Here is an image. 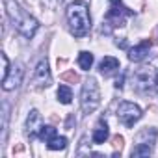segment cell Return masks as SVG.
I'll return each mask as SVG.
<instances>
[{
  "label": "cell",
  "mask_w": 158,
  "mask_h": 158,
  "mask_svg": "<svg viewBox=\"0 0 158 158\" xmlns=\"http://www.w3.org/2000/svg\"><path fill=\"white\" fill-rule=\"evenodd\" d=\"M23 74H24V69H23L21 63H17L15 67H11L10 74L2 80V88H4V91H11V89L19 88V84L23 82Z\"/></svg>",
  "instance_id": "cell-8"
},
{
  "label": "cell",
  "mask_w": 158,
  "mask_h": 158,
  "mask_svg": "<svg viewBox=\"0 0 158 158\" xmlns=\"http://www.w3.org/2000/svg\"><path fill=\"white\" fill-rule=\"evenodd\" d=\"M132 11L128 8H125V4L121 0H110V10L106 13V24L112 26H123L125 24V17H130Z\"/></svg>",
  "instance_id": "cell-6"
},
{
  "label": "cell",
  "mask_w": 158,
  "mask_h": 158,
  "mask_svg": "<svg viewBox=\"0 0 158 158\" xmlns=\"http://www.w3.org/2000/svg\"><path fill=\"white\" fill-rule=\"evenodd\" d=\"M151 45H152L151 39H145V41L139 43L138 47H132V48L128 50V60H130V61H141V60H145L147 54H149Z\"/></svg>",
  "instance_id": "cell-10"
},
{
  "label": "cell",
  "mask_w": 158,
  "mask_h": 158,
  "mask_svg": "<svg viewBox=\"0 0 158 158\" xmlns=\"http://www.w3.org/2000/svg\"><path fill=\"white\" fill-rule=\"evenodd\" d=\"M56 136V128L54 127H50V125H43L41 127V130H39V139H43V141H50L52 138Z\"/></svg>",
  "instance_id": "cell-16"
},
{
  "label": "cell",
  "mask_w": 158,
  "mask_h": 158,
  "mask_svg": "<svg viewBox=\"0 0 158 158\" xmlns=\"http://www.w3.org/2000/svg\"><path fill=\"white\" fill-rule=\"evenodd\" d=\"M117 119H119L127 128H130V127H134L136 121L141 119V110H139L138 104L125 101V102H121L119 108H117Z\"/></svg>",
  "instance_id": "cell-5"
},
{
  "label": "cell",
  "mask_w": 158,
  "mask_h": 158,
  "mask_svg": "<svg viewBox=\"0 0 158 158\" xmlns=\"http://www.w3.org/2000/svg\"><path fill=\"white\" fill-rule=\"evenodd\" d=\"M60 80H61V82H71V84H74V82H80V76H78L74 71H65V73L60 74Z\"/></svg>",
  "instance_id": "cell-18"
},
{
  "label": "cell",
  "mask_w": 158,
  "mask_h": 158,
  "mask_svg": "<svg viewBox=\"0 0 158 158\" xmlns=\"http://www.w3.org/2000/svg\"><path fill=\"white\" fill-rule=\"evenodd\" d=\"M67 23L74 37H84L91 28V17L88 6L84 2H73L67 8Z\"/></svg>",
  "instance_id": "cell-2"
},
{
  "label": "cell",
  "mask_w": 158,
  "mask_h": 158,
  "mask_svg": "<svg viewBox=\"0 0 158 158\" xmlns=\"http://www.w3.org/2000/svg\"><path fill=\"white\" fill-rule=\"evenodd\" d=\"M101 104V89L99 84L93 76H89L84 88H82V95H80V106L84 114H93Z\"/></svg>",
  "instance_id": "cell-4"
},
{
  "label": "cell",
  "mask_w": 158,
  "mask_h": 158,
  "mask_svg": "<svg viewBox=\"0 0 158 158\" xmlns=\"http://www.w3.org/2000/svg\"><path fill=\"white\" fill-rule=\"evenodd\" d=\"M41 127H43V117H41V114H39L37 110H32V112L28 114V119H26V132H28V136H30V138L39 136Z\"/></svg>",
  "instance_id": "cell-9"
},
{
  "label": "cell",
  "mask_w": 158,
  "mask_h": 158,
  "mask_svg": "<svg viewBox=\"0 0 158 158\" xmlns=\"http://www.w3.org/2000/svg\"><path fill=\"white\" fill-rule=\"evenodd\" d=\"M123 80H125L123 76H121V78H117V82H115V88H117V89H121V88H123Z\"/></svg>",
  "instance_id": "cell-21"
},
{
  "label": "cell",
  "mask_w": 158,
  "mask_h": 158,
  "mask_svg": "<svg viewBox=\"0 0 158 158\" xmlns=\"http://www.w3.org/2000/svg\"><path fill=\"white\" fill-rule=\"evenodd\" d=\"M6 13H8V17H10L13 28H15L23 37L32 39V37L35 35V32H37V28H39L37 21H35L26 10H23V8L15 2V0H6Z\"/></svg>",
  "instance_id": "cell-1"
},
{
  "label": "cell",
  "mask_w": 158,
  "mask_h": 158,
  "mask_svg": "<svg viewBox=\"0 0 158 158\" xmlns=\"http://www.w3.org/2000/svg\"><path fill=\"white\" fill-rule=\"evenodd\" d=\"M78 65L84 71H89L91 65H93V54L91 52H80V56H78Z\"/></svg>",
  "instance_id": "cell-14"
},
{
  "label": "cell",
  "mask_w": 158,
  "mask_h": 158,
  "mask_svg": "<svg viewBox=\"0 0 158 158\" xmlns=\"http://www.w3.org/2000/svg\"><path fill=\"white\" fill-rule=\"evenodd\" d=\"M32 82H34V86H35V88H48V86H50L52 78H50V69H48L47 60H41V61L37 63Z\"/></svg>",
  "instance_id": "cell-7"
},
{
  "label": "cell",
  "mask_w": 158,
  "mask_h": 158,
  "mask_svg": "<svg viewBox=\"0 0 158 158\" xmlns=\"http://www.w3.org/2000/svg\"><path fill=\"white\" fill-rule=\"evenodd\" d=\"M108 136H110V130H108V125H106V121H99V125H97V128L93 130V141L97 143V145H101V143H104L106 139H108Z\"/></svg>",
  "instance_id": "cell-12"
},
{
  "label": "cell",
  "mask_w": 158,
  "mask_h": 158,
  "mask_svg": "<svg viewBox=\"0 0 158 158\" xmlns=\"http://www.w3.org/2000/svg\"><path fill=\"white\" fill-rule=\"evenodd\" d=\"M112 143H114V147H115V149H119V151H121V149H123L125 139H123V136H119V134H117V136H114V138H112Z\"/></svg>",
  "instance_id": "cell-20"
},
{
  "label": "cell",
  "mask_w": 158,
  "mask_h": 158,
  "mask_svg": "<svg viewBox=\"0 0 158 158\" xmlns=\"http://www.w3.org/2000/svg\"><path fill=\"white\" fill-rule=\"evenodd\" d=\"M132 88L136 91H151L158 86V71L151 65H141L132 71Z\"/></svg>",
  "instance_id": "cell-3"
},
{
  "label": "cell",
  "mask_w": 158,
  "mask_h": 158,
  "mask_svg": "<svg viewBox=\"0 0 158 158\" xmlns=\"http://www.w3.org/2000/svg\"><path fill=\"white\" fill-rule=\"evenodd\" d=\"M0 60H2V80L10 74V71H11V67H10V60H8V56L2 52L0 54Z\"/></svg>",
  "instance_id": "cell-19"
},
{
  "label": "cell",
  "mask_w": 158,
  "mask_h": 158,
  "mask_svg": "<svg viewBox=\"0 0 158 158\" xmlns=\"http://www.w3.org/2000/svg\"><path fill=\"white\" fill-rule=\"evenodd\" d=\"M99 69H101V73H102L104 76H108V74H112L115 69H119V60L114 58V56H104L102 61H101V65H99Z\"/></svg>",
  "instance_id": "cell-11"
},
{
  "label": "cell",
  "mask_w": 158,
  "mask_h": 158,
  "mask_svg": "<svg viewBox=\"0 0 158 158\" xmlns=\"http://www.w3.org/2000/svg\"><path fill=\"white\" fill-rule=\"evenodd\" d=\"M58 101L61 104H69L73 101V91L67 88V86H60L58 88Z\"/></svg>",
  "instance_id": "cell-15"
},
{
  "label": "cell",
  "mask_w": 158,
  "mask_h": 158,
  "mask_svg": "<svg viewBox=\"0 0 158 158\" xmlns=\"http://www.w3.org/2000/svg\"><path fill=\"white\" fill-rule=\"evenodd\" d=\"M13 151H15V152H23V151H24V147H23V145H17Z\"/></svg>",
  "instance_id": "cell-22"
},
{
  "label": "cell",
  "mask_w": 158,
  "mask_h": 158,
  "mask_svg": "<svg viewBox=\"0 0 158 158\" xmlns=\"http://www.w3.org/2000/svg\"><path fill=\"white\" fill-rule=\"evenodd\" d=\"M47 147H48L50 151L65 149V147H67V138H65V136H54L50 141H47Z\"/></svg>",
  "instance_id": "cell-13"
},
{
  "label": "cell",
  "mask_w": 158,
  "mask_h": 158,
  "mask_svg": "<svg viewBox=\"0 0 158 158\" xmlns=\"http://www.w3.org/2000/svg\"><path fill=\"white\" fill-rule=\"evenodd\" d=\"M151 154V147L149 143H138L132 149V156H149Z\"/></svg>",
  "instance_id": "cell-17"
}]
</instances>
